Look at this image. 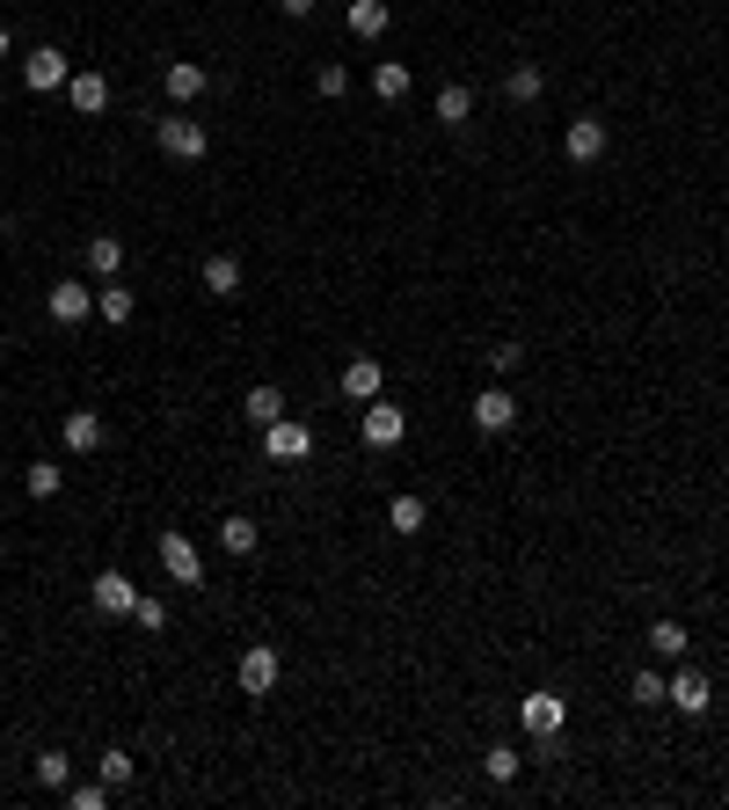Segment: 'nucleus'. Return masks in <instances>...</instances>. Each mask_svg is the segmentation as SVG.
I'll return each mask as SVG.
<instances>
[{
	"instance_id": "obj_17",
	"label": "nucleus",
	"mask_w": 729,
	"mask_h": 810,
	"mask_svg": "<svg viewBox=\"0 0 729 810\" xmlns=\"http://www.w3.org/2000/svg\"><path fill=\"white\" fill-rule=\"evenodd\" d=\"M431 118L460 132V124L474 118V88H467V81H445V88H437V102H431Z\"/></svg>"
},
{
	"instance_id": "obj_1",
	"label": "nucleus",
	"mask_w": 729,
	"mask_h": 810,
	"mask_svg": "<svg viewBox=\"0 0 729 810\" xmlns=\"http://www.w3.org/2000/svg\"><path fill=\"white\" fill-rule=\"evenodd\" d=\"M518 723H526V737L555 745V737H561V723H569V701H561L555 687H533L526 701H518Z\"/></svg>"
},
{
	"instance_id": "obj_15",
	"label": "nucleus",
	"mask_w": 729,
	"mask_h": 810,
	"mask_svg": "<svg viewBox=\"0 0 729 810\" xmlns=\"http://www.w3.org/2000/svg\"><path fill=\"white\" fill-rule=\"evenodd\" d=\"M242 285H248L242 256H205V293L212 299H242Z\"/></svg>"
},
{
	"instance_id": "obj_37",
	"label": "nucleus",
	"mask_w": 729,
	"mask_h": 810,
	"mask_svg": "<svg viewBox=\"0 0 729 810\" xmlns=\"http://www.w3.org/2000/svg\"><path fill=\"white\" fill-rule=\"evenodd\" d=\"M277 8H285L292 23H299V15H314V0H277Z\"/></svg>"
},
{
	"instance_id": "obj_8",
	"label": "nucleus",
	"mask_w": 729,
	"mask_h": 810,
	"mask_svg": "<svg viewBox=\"0 0 729 810\" xmlns=\"http://www.w3.org/2000/svg\"><path fill=\"white\" fill-rule=\"evenodd\" d=\"M161 569H169L175 585H205V555H197V540L190 533H161Z\"/></svg>"
},
{
	"instance_id": "obj_35",
	"label": "nucleus",
	"mask_w": 729,
	"mask_h": 810,
	"mask_svg": "<svg viewBox=\"0 0 729 810\" xmlns=\"http://www.w3.org/2000/svg\"><path fill=\"white\" fill-rule=\"evenodd\" d=\"M489 366H496V372H518V366H526V344H496V351H489Z\"/></svg>"
},
{
	"instance_id": "obj_38",
	"label": "nucleus",
	"mask_w": 729,
	"mask_h": 810,
	"mask_svg": "<svg viewBox=\"0 0 729 810\" xmlns=\"http://www.w3.org/2000/svg\"><path fill=\"white\" fill-rule=\"evenodd\" d=\"M0 59H8V29H0Z\"/></svg>"
},
{
	"instance_id": "obj_22",
	"label": "nucleus",
	"mask_w": 729,
	"mask_h": 810,
	"mask_svg": "<svg viewBox=\"0 0 729 810\" xmlns=\"http://www.w3.org/2000/svg\"><path fill=\"white\" fill-rule=\"evenodd\" d=\"M88 270H96V278H118V270H124V242H118V234H88Z\"/></svg>"
},
{
	"instance_id": "obj_23",
	"label": "nucleus",
	"mask_w": 729,
	"mask_h": 810,
	"mask_svg": "<svg viewBox=\"0 0 729 810\" xmlns=\"http://www.w3.org/2000/svg\"><path fill=\"white\" fill-rule=\"evenodd\" d=\"M372 96L401 102V96H409V66H401V59H380V66H372Z\"/></svg>"
},
{
	"instance_id": "obj_33",
	"label": "nucleus",
	"mask_w": 729,
	"mask_h": 810,
	"mask_svg": "<svg viewBox=\"0 0 729 810\" xmlns=\"http://www.w3.org/2000/svg\"><path fill=\"white\" fill-rule=\"evenodd\" d=\"M66 803L73 810H102V803H110V782H81V788L66 782Z\"/></svg>"
},
{
	"instance_id": "obj_3",
	"label": "nucleus",
	"mask_w": 729,
	"mask_h": 810,
	"mask_svg": "<svg viewBox=\"0 0 729 810\" xmlns=\"http://www.w3.org/2000/svg\"><path fill=\"white\" fill-rule=\"evenodd\" d=\"M153 139H161L169 161H190V169L212 154V139H205V124H197V118H161V124H153Z\"/></svg>"
},
{
	"instance_id": "obj_20",
	"label": "nucleus",
	"mask_w": 729,
	"mask_h": 810,
	"mask_svg": "<svg viewBox=\"0 0 729 810\" xmlns=\"http://www.w3.org/2000/svg\"><path fill=\"white\" fill-rule=\"evenodd\" d=\"M242 409H248V424H256V431H270V424L285 417V388H270V380H263V388H248Z\"/></svg>"
},
{
	"instance_id": "obj_7",
	"label": "nucleus",
	"mask_w": 729,
	"mask_h": 810,
	"mask_svg": "<svg viewBox=\"0 0 729 810\" xmlns=\"http://www.w3.org/2000/svg\"><path fill=\"white\" fill-rule=\"evenodd\" d=\"M336 388H343V402H380V394H387V366H380V358H350V366L336 372Z\"/></svg>"
},
{
	"instance_id": "obj_25",
	"label": "nucleus",
	"mask_w": 729,
	"mask_h": 810,
	"mask_svg": "<svg viewBox=\"0 0 729 810\" xmlns=\"http://www.w3.org/2000/svg\"><path fill=\"white\" fill-rule=\"evenodd\" d=\"M628 701H634V709H664V701H671V679H664V672H634Z\"/></svg>"
},
{
	"instance_id": "obj_9",
	"label": "nucleus",
	"mask_w": 729,
	"mask_h": 810,
	"mask_svg": "<svg viewBox=\"0 0 729 810\" xmlns=\"http://www.w3.org/2000/svg\"><path fill=\"white\" fill-rule=\"evenodd\" d=\"M23 81H29V88H37V96H51V88H66V81H73L66 51H59V45H37V51H29V59H23Z\"/></svg>"
},
{
	"instance_id": "obj_14",
	"label": "nucleus",
	"mask_w": 729,
	"mask_h": 810,
	"mask_svg": "<svg viewBox=\"0 0 729 810\" xmlns=\"http://www.w3.org/2000/svg\"><path fill=\"white\" fill-rule=\"evenodd\" d=\"M59 439H66V453H102V417L96 409H66V424H59Z\"/></svg>"
},
{
	"instance_id": "obj_6",
	"label": "nucleus",
	"mask_w": 729,
	"mask_h": 810,
	"mask_svg": "<svg viewBox=\"0 0 729 810\" xmlns=\"http://www.w3.org/2000/svg\"><path fill=\"white\" fill-rule=\"evenodd\" d=\"M88 599H96V614H139V585H132L124 569H96V577H88Z\"/></svg>"
},
{
	"instance_id": "obj_16",
	"label": "nucleus",
	"mask_w": 729,
	"mask_h": 810,
	"mask_svg": "<svg viewBox=\"0 0 729 810\" xmlns=\"http://www.w3.org/2000/svg\"><path fill=\"white\" fill-rule=\"evenodd\" d=\"M343 23H350V37H364V45H372V37H387L394 8H387V0H350V8H343Z\"/></svg>"
},
{
	"instance_id": "obj_26",
	"label": "nucleus",
	"mask_w": 729,
	"mask_h": 810,
	"mask_svg": "<svg viewBox=\"0 0 729 810\" xmlns=\"http://www.w3.org/2000/svg\"><path fill=\"white\" fill-rule=\"evenodd\" d=\"M650 650H656V658H685V650H693V636H685L679 621H650Z\"/></svg>"
},
{
	"instance_id": "obj_27",
	"label": "nucleus",
	"mask_w": 729,
	"mask_h": 810,
	"mask_svg": "<svg viewBox=\"0 0 729 810\" xmlns=\"http://www.w3.org/2000/svg\"><path fill=\"white\" fill-rule=\"evenodd\" d=\"M59 482H66V467H59V461H29L23 467V490L29 496H59Z\"/></svg>"
},
{
	"instance_id": "obj_5",
	"label": "nucleus",
	"mask_w": 729,
	"mask_h": 810,
	"mask_svg": "<svg viewBox=\"0 0 729 810\" xmlns=\"http://www.w3.org/2000/svg\"><path fill=\"white\" fill-rule=\"evenodd\" d=\"M277 672H285V664H277V650H270V642H248V650H242V664H234V679H242V694H248V701H263V694L277 687Z\"/></svg>"
},
{
	"instance_id": "obj_34",
	"label": "nucleus",
	"mask_w": 729,
	"mask_h": 810,
	"mask_svg": "<svg viewBox=\"0 0 729 810\" xmlns=\"http://www.w3.org/2000/svg\"><path fill=\"white\" fill-rule=\"evenodd\" d=\"M146 628V636H161V628H169V606H161V599H139V614H132Z\"/></svg>"
},
{
	"instance_id": "obj_10",
	"label": "nucleus",
	"mask_w": 729,
	"mask_h": 810,
	"mask_svg": "<svg viewBox=\"0 0 729 810\" xmlns=\"http://www.w3.org/2000/svg\"><path fill=\"white\" fill-rule=\"evenodd\" d=\"M664 709H679V715H707V709H715V687H707V672H701V664L671 672V701H664Z\"/></svg>"
},
{
	"instance_id": "obj_19",
	"label": "nucleus",
	"mask_w": 729,
	"mask_h": 810,
	"mask_svg": "<svg viewBox=\"0 0 729 810\" xmlns=\"http://www.w3.org/2000/svg\"><path fill=\"white\" fill-rule=\"evenodd\" d=\"M66 96H73V110H81V118H102V110H110V81H102V74H73Z\"/></svg>"
},
{
	"instance_id": "obj_36",
	"label": "nucleus",
	"mask_w": 729,
	"mask_h": 810,
	"mask_svg": "<svg viewBox=\"0 0 729 810\" xmlns=\"http://www.w3.org/2000/svg\"><path fill=\"white\" fill-rule=\"evenodd\" d=\"M314 88H321V96H343V88H350V74H343V66H321Z\"/></svg>"
},
{
	"instance_id": "obj_29",
	"label": "nucleus",
	"mask_w": 729,
	"mask_h": 810,
	"mask_svg": "<svg viewBox=\"0 0 729 810\" xmlns=\"http://www.w3.org/2000/svg\"><path fill=\"white\" fill-rule=\"evenodd\" d=\"M29 766H37V782H45V788H66V782H73V760L59 752V745H45V752H37Z\"/></svg>"
},
{
	"instance_id": "obj_31",
	"label": "nucleus",
	"mask_w": 729,
	"mask_h": 810,
	"mask_svg": "<svg viewBox=\"0 0 729 810\" xmlns=\"http://www.w3.org/2000/svg\"><path fill=\"white\" fill-rule=\"evenodd\" d=\"M482 766H489V782H518V766H526V760H518L510 745H489V752H482Z\"/></svg>"
},
{
	"instance_id": "obj_2",
	"label": "nucleus",
	"mask_w": 729,
	"mask_h": 810,
	"mask_svg": "<svg viewBox=\"0 0 729 810\" xmlns=\"http://www.w3.org/2000/svg\"><path fill=\"white\" fill-rule=\"evenodd\" d=\"M358 431H364V445H372V453H394V445L409 439V417H401L387 394H380V402H364V409H358Z\"/></svg>"
},
{
	"instance_id": "obj_18",
	"label": "nucleus",
	"mask_w": 729,
	"mask_h": 810,
	"mask_svg": "<svg viewBox=\"0 0 729 810\" xmlns=\"http://www.w3.org/2000/svg\"><path fill=\"white\" fill-rule=\"evenodd\" d=\"M161 81H169V96H175V102H197L205 88H212V74H205L197 59H169V74H161Z\"/></svg>"
},
{
	"instance_id": "obj_21",
	"label": "nucleus",
	"mask_w": 729,
	"mask_h": 810,
	"mask_svg": "<svg viewBox=\"0 0 729 810\" xmlns=\"http://www.w3.org/2000/svg\"><path fill=\"white\" fill-rule=\"evenodd\" d=\"M540 88H547V74H540L533 59H518V66L504 74V96H510V102H540Z\"/></svg>"
},
{
	"instance_id": "obj_4",
	"label": "nucleus",
	"mask_w": 729,
	"mask_h": 810,
	"mask_svg": "<svg viewBox=\"0 0 729 810\" xmlns=\"http://www.w3.org/2000/svg\"><path fill=\"white\" fill-rule=\"evenodd\" d=\"M263 461H314V424H299V417H277L263 431Z\"/></svg>"
},
{
	"instance_id": "obj_32",
	"label": "nucleus",
	"mask_w": 729,
	"mask_h": 810,
	"mask_svg": "<svg viewBox=\"0 0 729 810\" xmlns=\"http://www.w3.org/2000/svg\"><path fill=\"white\" fill-rule=\"evenodd\" d=\"M96 774H102L110 788H124V782H132V752H124V745H110V752L96 760Z\"/></svg>"
},
{
	"instance_id": "obj_11",
	"label": "nucleus",
	"mask_w": 729,
	"mask_h": 810,
	"mask_svg": "<svg viewBox=\"0 0 729 810\" xmlns=\"http://www.w3.org/2000/svg\"><path fill=\"white\" fill-rule=\"evenodd\" d=\"M510 424H518V394H510V388H482V394H474V431L496 439V431H510Z\"/></svg>"
},
{
	"instance_id": "obj_13",
	"label": "nucleus",
	"mask_w": 729,
	"mask_h": 810,
	"mask_svg": "<svg viewBox=\"0 0 729 810\" xmlns=\"http://www.w3.org/2000/svg\"><path fill=\"white\" fill-rule=\"evenodd\" d=\"M45 315L51 321H88V315H96V293H88V285H73V278H59V285L45 293Z\"/></svg>"
},
{
	"instance_id": "obj_28",
	"label": "nucleus",
	"mask_w": 729,
	"mask_h": 810,
	"mask_svg": "<svg viewBox=\"0 0 729 810\" xmlns=\"http://www.w3.org/2000/svg\"><path fill=\"white\" fill-rule=\"evenodd\" d=\"M96 315H102V321H132V285H118V278H102V293H96Z\"/></svg>"
},
{
	"instance_id": "obj_24",
	"label": "nucleus",
	"mask_w": 729,
	"mask_h": 810,
	"mask_svg": "<svg viewBox=\"0 0 729 810\" xmlns=\"http://www.w3.org/2000/svg\"><path fill=\"white\" fill-rule=\"evenodd\" d=\"M387 526H394L401 540H416V533H423V496H409V490H401V496L387 504Z\"/></svg>"
},
{
	"instance_id": "obj_12",
	"label": "nucleus",
	"mask_w": 729,
	"mask_h": 810,
	"mask_svg": "<svg viewBox=\"0 0 729 810\" xmlns=\"http://www.w3.org/2000/svg\"><path fill=\"white\" fill-rule=\"evenodd\" d=\"M561 147H569V161H577V169H591V161L606 154V118H591V110H583V118H569V139H561Z\"/></svg>"
},
{
	"instance_id": "obj_30",
	"label": "nucleus",
	"mask_w": 729,
	"mask_h": 810,
	"mask_svg": "<svg viewBox=\"0 0 729 810\" xmlns=\"http://www.w3.org/2000/svg\"><path fill=\"white\" fill-rule=\"evenodd\" d=\"M219 548H226V555H256V526H248L242 512L219 518Z\"/></svg>"
}]
</instances>
